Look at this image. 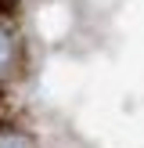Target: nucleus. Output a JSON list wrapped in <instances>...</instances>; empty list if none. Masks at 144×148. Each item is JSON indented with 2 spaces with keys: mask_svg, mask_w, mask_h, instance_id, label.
<instances>
[{
  "mask_svg": "<svg viewBox=\"0 0 144 148\" xmlns=\"http://www.w3.org/2000/svg\"><path fill=\"white\" fill-rule=\"evenodd\" d=\"M0 148H33V137L18 127H7L0 123Z\"/></svg>",
  "mask_w": 144,
  "mask_h": 148,
  "instance_id": "obj_2",
  "label": "nucleus"
},
{
  "mask_svg": "<svg viewBox=\"0 0 144 148\" xmlns=\"http://www.w3.org/2000/svg\"><path fill=\"white\" fill-rule=\"evenodd\" d=\"M18 65H22V40H18V33L0 18V83H7V79L18 72Z\"/></svg>",
  "mask_w": 144,
  "mask_h": 148,
  "instance_id": "obj_1",
  "label": "nucleus"
},
{
  "mask_svg": "<svg viewBox=\"0 0 144 148\" xmlns=\"http://www.w3.org/2000/svg\"><path fill=\"white\" fill-rule=\"evenodd\" d=\"M7 11H14V0H0V18H4Z\"/></svg>",
  "mask_w": 144,
  "mask_h": 148,
  "instance_id": "obj_3",
  "label": "nucleus"
}]
</instances>
